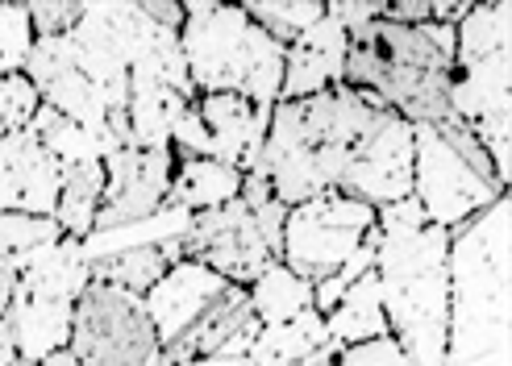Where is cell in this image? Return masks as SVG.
Returning a JSON list of instances; mask_svg holds the SVG:
<instances>
[{
  "label": "cell",
  "instance_id": "6da1fadb",
  "mask_svg": "<svg viewBox=\"0 0 512 366\" xmlns=\"http://www.w3.org/2000/svg\"><path fill=\"white\" fill-rule=\"evenodd\" d=\"M375 279L388 333L413 366H442L446 350V250L450 229L429 225L421 204L404 196L375 213Z\"/></svg>",
  "mask_w": 512,
  "mask_h": 366
},
{
  "label": "cell",
  "instance_id": "7a4b0ae2",
  "mask_svg": "<svg viewBox=\"0 0 512 366\" xmlns=\"http://www.w3.org/2000/svg\"><path fill=\"white\" fill-rule=\"evenodd\" d=\"M508 250L512 204L500 196L450 233L446 250V350L442 366H508Z\"/></svg>",
  "mask_w": 512,
  "mask_h": 366
},
{
  "label": "cell",
  "instance_id": "3957f363",
  "mask_svg": "<svg viewBox=\"0 0 512 366\" xmlns=\"http://www.w3.org/2000/svg\"><path fill=\"white\" fill-rule=\"evenodd\" d=\"M383 113L371 92L329 88L304 100H279L267 121L259 167L279 204H304L321 192H338L350 150Z\"/></svg>",
  "mask_w": 512,
  "mask_h": 366
},
{
  "label": "cell",
  "instance_id": "277c9868",
  "mask_svg": "<svg viewBox=\"0 0 512 366\" xmlns=\"http://www.w3.org/2000/svg\"><path fill=\"white\" fill-rule=\"evenodd\" d=\"M179 50L196 96L234 92L254 109H275L284 88V46L259 30L242 5L188 0Z\"/></svg>",
  "mask_w": 512,
  "mask_h": 366
},
{
  "label": "cell",
  "instance_id": "5b68a950",
  "mask_svg": "<svg viewBox=\"0 0 512 366\" xmlns=\"http://www.w3.org/2000/svg\"><path fill=\"white\" fill-rule=\"evenodd\" d=\"M508 34L512 5L483 0L454 25V67L446 84L450 117L463 121L479 146L488 150L496 179L508 188L512 175V138H508Z\"/></svg>",
  "mask_w": 512,
  "mask_h": 366
},
{
  "label": "cell",
  "instance_id": "8992f818",
  "mask_svg": "<svg viewBox=\"0 0 512 366\" xmlns=\"http://www.w3.org/2000/svg\"><path fill=\"white\" fill-rule=\"evenodd\" d=\"M375 229V208L354 200L346 192H321L288 208L284 221V246L279 263L304 283H321L338 275L350 258L363 250V242Z\"/></svg>",
  "mask_w": 512,
  "mask_h": 366
},
{
  "label": "cell",
  "instance_id": "52a82bcc",
  "mask_svg": "<svg viewBox=\"0 0 512 366\" xmlns=\"http://www.w3.org/2000/svg\"><path fill=\"white\" fill-rule=\"evenodd\" d=\"M67 350L80 366H146L163 346L146 317L142 296L121 292L113 283L92 279L75 300Z\"/></svg>",
  "mask_w": 512,
  "mask_h": 366
},
{
  "label": "cell",
  "instance_id": "ba28073f",
  "mask_svg": "<svg viewBox=\"0 0 512 366\" xmlns=\"http://www.w3.org/2000/svg\"><path fill=\"white\" fill-rule=\"evenodd\" d=\"M150 30V21L142 17L138 5H121V0H92L80 9V21L71 38L75 67L105 92L109 100V121L125 117V100H130V67L134 55Z\"/></svg>",
  "mask_w": 512,
  "mask_h": 366
},
{
  "label": "cell",
  "instance_id": "9c48e42d",
  "mask_svg": "<svg viewBox=\"0 0 512 366\" xmlns=\"http://www.w3.org/2000/svg\"><path fill=\"white\" fill-rule=\"evenodd\" d=\"M508 196L492 179H483L475 167H467L458 154L442 142L433 125H413V200L429 225L458 229L471 217H479L488 204Z\"/></svg>",
  "mask_w": 512,
  "mask_h": 366
},
{
  "label": "cell",
  "instance_id": "30bf717a",
  "mask_svg": "<svg viewBox=\"0 0 512 366\" xmlns=\"http://www.w3.org/2000/svg\"><path fill=\"white\" fill-rule=\"evenodd\" d=\"M338 192L371 204L375 213L413 196V125L396 117L392 109H383L350 150Z\"/></svg>",
  "mask_w": 512,
  "mask_h": 366
},
{
  "label": "cell",
  "instance_id": "8fae6325",
  "mask_svg": "<svg viewBox=\"0 0 512 366\" xmlns=\"http://www.w3.org/2000/svg\"><path fill=\"white\" fill-rule=\"evenodd\" d=\"M184 258H196V263H204L209 271H217L221 279L238 287H250L271 263H279L267 250L259 225H254V213L242 204V196L192 217L184 233Z\"/></svg>",
  "mask_w": 512,
  "mask_h": 366
},
{
  "label": "cell",
  "instance_id": "7c38bea8",
  "mask_svg": "<svg viewBox=\"0 0 512 366\" xmlns=\"http://www.w3.org/2000/svg\"><path fill=\"white\" fill-rule=\"evenodd\" d=\"M100 167H105V204H100L92 233L142 221L167 204L171 179H175V154L171 150L121 146V150H109L105 159H100Z\"/></svg>",
  "mask_w": 512,
  "mask_h": 366
},
{
  "label": "cell",
  "instance_id": "4fadbf2b",
  "mask_svg": "<svg viewBox=\"0 0 512 366\" xmlns=\"http://www.w3.org/2000/svg\"><path fill=\"white\" fill-rule=\"evenodd\" d=\"M63 167L30 125L0 138V213L55 217Z\"/></svg>",
  "mask_w": 512,
  "mask_h": 366
},
{
  "label": "cell",
  "instance_id": "5bb4252c",
  "mask_svg": "<svg viewBox=\"0 0 512 366\" xmlns=\"http://www.w3.org/2000/svg\"><path fill=\"white\" fill-rule=\"evenodd\" d=\"M225 287H234V283L221 279L204 263H196V258H179V263H171L167 275L142 296L146 317L159 333V346L167 350L175 337H184L200 321V312L209 308Z\"/></svg>",
  "mask_w": 512,
  "mask_h": 366
},
{
  "label": "cell",
  "instance_id": "9a60e30c",
  "mask_svg": "<svg viewBox=\"0 0 512 366\" xmlns=\"http://www.w3.org/2000/svg\"><path fill=\"white\" fill-rule=\"evenodd\" d=\"M254 337H259V321L250 312V300H246V287H225V292L200 312V321L175 337V342L163 350L171 358V366H184L192 358H213V354H225V358H246Z\"/></svg>",
  "mask_w": 512,
  "mask_h": 366
},
{
  "label": "cell",
  "instance_id": "2e32d148",
  "mask_svg": "<svg viewBox=\"0 0 512 366\" xmlns=\"http://www.w3.org/2000/svg\"><path fill=\"white\" fill-rule=\"evenodd\" d=\"M346 46L350 38L334 17H321L317 25H309L284 50V88H279V100H304L329 88H342Z\"/></svg>",
  "mask_w": 512,
  "mask_h": 366
},
{
  "label": "cell",
  "instance_id": "e0dca14e",
  "mask_svg": "<svg viewBox=\"0 0 512 366\" xmlns=\"http://www.w3.org/2000/svg\"><path fill=\"white\" fill-rule=\"evenodd\" d=\"M71 321H75V304L55 300V296H38L13 287V300L5 308V325L13 337V350L25 362H42L46 354L67 350L71 342Z\"/></svg>",
  "mask_w": 512,
  "mask_h": 366
},
{
  "label": "cell",
  "instance_id": "ac0fdd59",
  "mask_svg": "<svg viewBox=\"0 0 512 366\" xmlns=\"http://www.w3.org/2000/svg\"><path fill=\"white\" fill-rule=\"evenodd\" d=\"M242 196V171L217 163V159H175V179L167 204L184 208V213H209V208H221L229 200Z\"/></svg>",
  "mask_w": 512,
  "mask_h": 366
},
{
  "label": "cell",
  "instance_id": "d6986e66",
  "mask_svg": "<svg viewBox=\"0 0 512 366\" xmlns=\"http://www.w3.org/2000/svg\"><path fill=\"white\" fill-rule=\"evenodd\" d=\"M325 337H329V346L334 350H346V346H358V342H375V337H392L388 333V317H383L375 271H367L363 279H354L346 287V296L338 300V308L325 317Z\"/></svg>",
  "mask_w": 512,
  "mask_h": 366
},
{
  "label": "cell",
  "instance_id": "ffe728a7",
  "mask_svg": "<svg viewBox=\"0 0 512 366\" xmlns=\"http://www.w3.org/2000/svg\"><path fill=\"white\" fill-rule=\"evenodd\" d=\"M325 346H329L325 317L309 308L288 325H259V337H254L246 358L254 366H300Z\"/></svg>",
  "mask_w": 512,
  "mask_h": 366
},
{
  "label": "cell",
  "instance_id": "44dd1931",
  "mask_svg": "<svg viewBox=\"0 0 512 366\" xmlns=\"http://www.w3.org/2000/svg\"><path fill=\"white\" fill-rule=\"evenodd\" d=\"M179 258H184V238H171L163 246L121 250L113 258H100V263H92V279L113 283V287H121V292H130V296H146L150 287L167 275V267L179 263Z\"/></svg>",
  "mask_w": 512,
  "mask_h": 366
},
{
  "label": "cell",
  "instance_id": "7402d4cb",
  "mask_svg": "<svg viewBox=\"0 0 512 366\" xmlns=\"http://www.w3.org/2000/svg\"><path fill=\"white\" fill-rule=\"evenodd\" d=\"M246 300H250V312L259 325H288L300 312L313 308V283L292 275L284 263H271L246 287Z\"/></svg>",
  "mask_w": 512,
  "mask_h": 366
},
{
  "label": "cell",
  "instance_id": "603a6c76",
  "mask_svg": "<svg viewBox=\"0 0 512 366\" xmlns=\"http://www.w3.org/2000/svg\"><path fill=\"white\" fill-rule=\"evenodd\" d=\"M105 204V167L100 163H80V167H63V188L55 204V221L67 238L84 242L96 229V213Z\"/></svg>",
  "mask_w": 512,
  "mask_h": 366
},
{
  "label": "cell",
  "instance_id": "cb8c5ba5",
  "mask_svg": "<svg viewBox=\"0 0 512 366\" xmlns=\"http://www.w3.org/2000/svg\"><path fill=\"white\" fill-rule=\"evenodd\" d=\"M30 129L46 142V150L59 159V167H80V163H100L109 154V142L92 134V129L75 125L67 117H59L55 109L38 104V113L30 117Z\"/></svg>",
  "mask_w": 512,
  "mask_h": 366
},
{
  "label": "cell",
  "instance_id": "d4e9b609",
  "mask_svg": "<svg viewBox=\"0 0 512 366\" xmlns=\"http://www.w3.org/2000/svg\"><path fill=\"white\" fill-rule=\"evenodd\" d=\"M246 17L259 25V30H267L279 46H292L309 25H317L325 17V5L321 0H250V5H242Z\"/></svg>",
  "mask_w": 512,
  "mask_h": 366
},
{
  "label": "cell",
  "instance_id": "484cf974",
  "mask_svg": "<svg viewBox=\"0 0 512 366\" xmlns=\"http://www.w3.org/2000/svg\"><path fill=\"white\" fill-rule=\"evenodd\" d=\"M67 233L59 229L55 217H30V213H0V254L5 258H21L34 254L42 246L63 242Z\"/></svg>",
  "mask_w": 512,
  "mask_h": 366
},
{
  "label": "cell",
  "instance_id": "4316f807",
  "mask_svg": "<svg viewBox=\"0 0 512 366\" xmlns=\"http://www.w3.org/2000/svg\"><path fill=\"white\" fill-rule=\"evenodd\" d=\"M34 50V25H30V5H0V75H21L25 59Z\"/></svg>",
  "mask_w": 512,
  "mask_h": 366
},
{
  "label": "cell",
  "instance_id": "83f0119b",
  "mask_svg": "<svg viewBox=\"0 0 512 366\" xmlns=\"http://www.w3.org/2000/svg\"><path fill=\"white\" fill-rule=\"evenodd\" d=\"M38 88L25 75H0V138L17 134L38 113Z\"/></svg>",
  "mask_w": 512,
  "mask_h": 366
},
{
  "label": "cell",
  "instance_id": "f1b7e54d",
  "mask_svg": "<svg viewBox=\"0 0 512 366\" xmlns=\"http://www.w3.org/2000/svg\"><path fill=\"white\" fill-rule=\"evenodd\" d=\"M80 9L75 0H38L30 5V25H34V38H63L75 30V21H80Z\"/></svg>",
  "mask_w": 512,
  "mask_h": 366
},
{
  "label": "cell",
  "instance_id": "f546056e",
  "mask_svg": "<svg viewBox=\"0 0 512 366\" xmlns=\"http://www.w3.org/2000/svg\"><path fill=\"white\" fill-rule=\"evenodd\" d=\"M334 366H413V362L396 346V337H375V342H358V346L338 350Z\"/></svg>",
  "mask_w": 512,
  "mask_h": 366
},
{
  "label": "cell",
  "instance_id": "4dcf8cb0",
  "mask_svg": "<svg viewBox=\"0 0 512 366\" xmlns=\"http://www.w3.org/2000/svg\"><path fill=\"white\" fill-rule=\"evenodd\" d=\"M325 17H334L346 34H354V30H367L371 21H379L383 5H379V0H329Z\"/></svg>",
  "mask_w": 512,
  "mask_h": 366
},
{
  "label": "cell",
  "instance_id": "1f68e13d",
  "mask_svg": "<svg viewBox=\"0 0 512 366\" xmlns=\"http://www.w3.org/2000/svg\"><path fill=\"white\" fill-rule=\"evenodd\" d=\"M142 17H150L159 25V30H171V34H179L184 30V0H142Z\"/></svg>",
  "mask_w": 512,
  "mask_h": 366
},
{
  "label": "cell",
  "instance_id": "d6a6232c",
  "mask_svg": "<svg viewBox=\"0 0 512 366\" xmlns=\"http://www.w3.org/2000/svg\"><path fill=\"white\" fill-rule=\"evenodd\" d=\"M383 21H392V25H425L429 21V0H396V5H383Z\"/></svg>",
  "mask_w": 512,
  "mask_h": 366
},
{
  "label": "cell",
  "instance_id": "836d02e7",
  "mask_svg": "<svg viewBox=\"0 0 512 366\" xmlns=\"http://www.w3.org/2000/svg\"><path fill=\"white\" fill-rule=\"evenodd\" d=\"M471 5H475V0H433V5H429V21L450 25V30H454V25L471 13Z\"/></svg>",
  "mask_w": 512,
  "mask_h": 366
},
{
  "label": "cell",
  "instance_id": "e575fe53",
  "mask_svg": "<svg viewBox=\"0 0 512 366\" xmlns=\"http://www.w3.org/2000/svg\"><path fill=\"white\" fill-rule=\"evenodd\" d=\"M13 287H17V267H13V258L0 254V312L9 308V300H13Z\"/></svg>",
  "mask_w": 512,
  "mask_h": 366
},
{
  "label": "cell",
  "instance_id": "d590c367",
  "mask_svg": "<svg viewBox=\"0 0 512 366\" xmlns=\"http://www.w3.org/2000/svg\"><path fill=\"white\" fill-rule=\"evenodd\" d=\"M13 362H17V350H13V337L5 325V312H0V366H13Z\"/></svg>",
  "mask_w": 512,
  "mask_h": 366
},
{
  "label": "cell",
  "instance_id": "8d00e7d4",
  "mask_svg": "<svg viewBox=\"0 0 512 366\" xmlns=\"http://www.w3.org/2000/svg\"><path fill=\"white\" fill-rule=\"evenodd\" d=\"M184 366H254L250 358H225V354H213V358H192Z\"/></svg>",
  "mask_w": 512,
  "mask_h": 366
},
{
  "label": "cell",
  "instance_id": "74e56055",
  "mask_svg": "<svg viewBox=\"0 0 512 366\" xmlns=\"http://www.w3.org/2000/svg\"><path fill=\"white\" fill-rule=\"evenodd\" d=\"M38 366H80V362H75V354H71V350H55V354H46Z\"/></svg>",
  "mask_w": 512,
  "mask_h": 366
},
{
  "label": "cell",
  "instance_id": "f35d334b",
  "mask_svg": "<svg viewBox=\"0 0 512 366\" xmlns=\"http://www.w3.org/2000/svg\"><path fill=\"white\" fill-rule=\"evenodd\" d=\"M334 354H338L334 346H325V350H317L309 362H300V366H334Z\"/></svg>",
  "mask_w": 512,
  "mask_h": 366
}]
</instances>
